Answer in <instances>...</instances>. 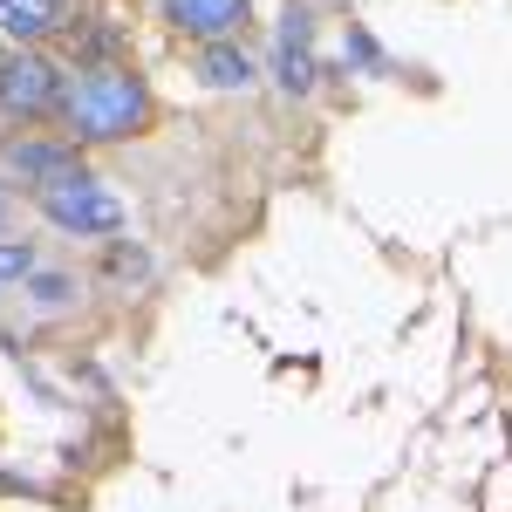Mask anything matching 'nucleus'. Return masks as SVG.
Instances as JSON below:
<instances>
[{"mask_svg":"<svg viewBox=\"0 0 512 512\" xmlns=\"http://www.w3.org/2000/svg\"><path fill=\"white\" fill-rule=\"evenodd\" d=\"M62 117H69V130L82 144H117V137H130L137 123L151 117V96H144V82L130 69H89L62 96Z\"/></svg>","mask_w":512,"mask_h":512,"instance_id":"1","label":"nucleus"},{"mask_svg":"<svg viewBox=\"0 0 512 512\" xmlns=\"http://www.w3.org/2000/svg\"><path fill=\"white\" fill-rule=\"evenodd\" d=\"M41 212H48V226H62V233H76V239H110L123 226V198L103 178H82V171H69L62 185H48Z\"/></svg>","mask_w":512,"mask_h":512,"instance_id":"2","label":"nucleus"},{"mask_svg":"<svg viewBox=\"0 0 512 512\" xmlns=\"http://www.w3.org/2000/svg\"><path fill=\"white\" fill-rule=\"evenodd\" d=\"M69 89H62V69L55 62H41V55H14V62H0V110L7 117H41V110H55Z\"/></svg>","mask_w":512,"mask_h":512,"instance_id":"3","label":"nucleus"},{"mask_svg":"<svg viewBox=\"0 0 512 512\" xmlns=\"http://www.w3.org/2000/svg\"><path fill=\"white\" fill-rule=\"evenodd\" d=\"M164 14H171L185 35H198L205 48H212V41H233L239 28H246L253 0H164Z\"/></svg>","mask_w":512,"mask_h":512,"instance_id":"4","label":"nucleus"},{"mask_svg":"<svg viewBox=\"0 0 512 512\" xmlns=\"http://www.w3.org/2000/svg\"><path fill=\"white\" fill-rule=\"evenodd\" d=\"M7 164H14V178H28V185L48 192V185H62L76 171V144H14Z\"/></svg>","mask_w":512,"mask_h":512,"instance_id":"5","label":"nucleus"},{"mask_svg":"<svg viewBox=\"0 0 512 512\" xmlns=\"http://www.w3.org/2000/svg\"><path fill=\"white\" fill-rule=\"evenodd\" d=\"M62 21V0H0V35L14 41H35Z\"/></svg>","mask_w":512,"mask_h":512,"instance_id":"6","label":"nucleus"},{"mask_svg":"<svg viewBox=\"0 0 512 512\" xmlns=\"http://www.w3.org/2000/svg\"><path fill=\"white\" fill-rule=\"evenodd\" d=\"M198 69H205V82H212V89H246V82L260 76V69H253V62L239 55L233 41H212V48L198 55Z\"/></svg>","mask_w":512,"mask_h":512,"instance_id":"7","label":"nucleus"},{"mask_svg":"<svg viewBox=\"0 0 512 512\" xmlns=\"http://www.w3.org/2000/svg\"><path fill=\"white\" fill-rule=\"evenodd\" d=\"M280 89H315V55L301 48V41H280Z\"/></svg>","mask_w":512,"mask_h":512,"instance_id":"8","label":"nucleus"},{"mask_svg":"<svg viewBox=\"0 0 512 512\" xmlns=\"http://www.w3.org/2000/svg\"><path fill=\"white\" fill-rule=\"evenodd\" d=\"M69 301H76V280L69 274H41L35 280V308L41 315H55V308H69Z\"/></svg>","mask_w":512,"mask_h":512,"instance_id":"9","label":"nucleus"},{"mask_svg":"<svg viewBox=\"0 0 512 512\" xmlns=\"http://www.w3.org/2000/svg\"><path fill=\"white\" fill-rule=\"evenodd\" d=\"M21 274H35V253L21 239H0V280H21Z\"/></svg>","mask_w":512,"mask_h":512,"instance_id":"10","label":"nucleus"},{"mask_svg":"<svg viewBox=\"0 0 512 512\" xmlns=\"http://www.w3.org/2000/svg\"><path fill=\"white\" fill-rule=\"evenodd\" d=\"M0 212H7V185H0Z\"/></svg>","mask_w":512,"mask_h":512,"instance_id":"11","label":"nucleus"}]
</instances>
